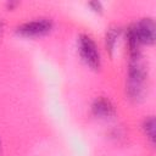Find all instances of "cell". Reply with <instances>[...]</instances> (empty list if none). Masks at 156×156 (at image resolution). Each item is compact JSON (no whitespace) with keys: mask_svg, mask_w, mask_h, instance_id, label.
<instances>
[{"mask_svg":"<svg viewBox=\"0 0 156 156\" xmlns=\"http://www.w3.org/2000/svg\"><path fill=\"white\" fill-rule=\"evenodd\" d=\"M147 80V67L145 66L141 55L136 54L130 56L129 63V73H128V85L127 90L133 100H140L145 95Z\"/></svg>","mask_w":156,"mask_h":156,"instance_id":"obj_1","label":"cell"},{"mask_svg":"<svg viewBox=\"0 0 156 156\" xmlns=\"http://www.w3.org/2000/svg\"><path fill=\"white\" fill-rule=\"evenodd\" d=\"M78 50L79 54L82 56V58L84 60V62L90 66L94 69H98L100 67V54L98 50L96 44L94 43V40L88 37V35H80L79 40H78Z\"/></svg>","mask_w":156,"mask_h":156,"instance_id":"obj_2","label":"cell"},{"mask_svg":"<svg viewBox=\"0 0 156 156\" xmlns=\"http://www.w3.org/2000/svg\"><path fill=\"white\" fill-rule=\"evenodd\" d=\"M52 27V23L46 18H40L30 22H26L17 28V33L23 37H38L46 34Z\"/></svg>","mask_w":156,"mask_h":156,"instance_id":"obj_3","label":"cell"},{"mask_svg":"<svg viewBox=\"0 0 156 156\" xmlns=\"http://www.w3.org/2000/svg\"><path fill=\"white\" fill-rule=\"evenodd\" d=\"M134 30L140 44L151 45L155 43V22L152 18H143L134 26Z\"/></svg>","mask_w":156,"mask_h":156,"instance_id":"obj_4","label":"cell"},{"mask_svg":"<svg viewBox=\"0 0 156 156\" xmlns=\"http://www.w3.org/2000/svg\"><path fill=\"white\" fill-rule=\"evenodd\" d=\"M93 112L98 117H110L113 115L115 110L110 100L105 98H99L93 104Z\"/></svg>","mask_w":156,"mask_h":156,"instance_id":"obj_5","label":"cell"},{"mask_svg":"<svg viewBox=\"0 0 156 156\" xmlns=\"http://www.w3.org/2000/svg\"><path fill=\"white\" fill-rule=\"evenodd\" d=\"M144 130L146 136L150 139L151 143L155 141V119L154 117H149L146 118V121L144 122Z\"/></svg>","mask_w":156,"mask_h":156,"instance_id":"obj_6","label":"cell"},{"mask_svg":"<svg viewBox=\"0 0 156 156\" xmlns=\"http://www.w3.org/2000/svg\"><path fill=\"white\" fill-rule=\"evenodd\" d=\"M117 34L118 32L116 30V28H110L107 34H106V46L110 52H112L115 44H116V39H117Z\"/></svg>","mask_w":156,"mask_h":156,"instance_id":"obj_7","label":"cell"},{"mask_svg":"<svg viewBox=\"0 0 156 156\" xmlns=\"http://www.w3.org/2000/svg\"><path fill=\"white\" fill-rule=\"evenodd\" d=\"M89 5H90L91 7H94L95 11H101V4H100V2H96V1H95V2H90Z\"/></svg>","mask_w":156,"mask_h":156,"instance_id":"obj_8","label":"cell"},{"mask_svg":"<svg viewBox=\"0 0 156 156\" xmlns=\"http://www.w3.org/2000/svg\"><path fill=\"white\" fill-rule=\"evenodd\" d=\"M0 155H1V141H0Z\"/></svg>","mask_w":156,"mask_h":156,"instance_id":"obj_9","label":"cell"},{"mask_svg":"<svg viewBox=\"0 0 156 156\" xmlns=\"http://www.w3.org/2000/svg\"><path fill=\"white\" fill-rule=\"evenodd\" d=\"M1 29H2V26L0 24V33H1Z\"/></svg>","mask_w":156,"mask_h":156,"instance_id":"obj_10","label":"cell"}]
</instances>
